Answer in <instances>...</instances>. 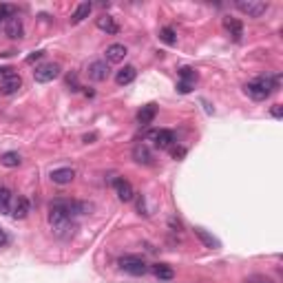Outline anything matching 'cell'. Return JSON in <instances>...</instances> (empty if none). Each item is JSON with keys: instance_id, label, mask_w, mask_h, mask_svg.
Returning <instances> with one entry per match:
<instances>
[{"instance_id": "obj_1", "label": "cell", "mask_w": 283, "mask_h": 283, "mask_svg": "<svg viewBox=\"0 0 283 283\" xmlns=\"http://www.w3.org/2000/svg\"><path fill=\"white\" fill-rule=\"evenodd\" d=\"M49 224L58 239H71L75 234L73 217H69L67 210L62 206H58L56 201H51V206H49Z\"/></svg>"}, {"instance_id": "obj_2", "label": "cell", "mask_w": 283, "mask_h": 283, "mask_svg": "<svg viewBox=\"0 0 283 283\" xmlns=\"http://www.w3.org/2000/svg\"><path fill=\"white\" fill-rule=\"evenodd\" d=\"M279 87H281V75H263V77H257L255 82H248L244 87V91L252 100L261 102V100H268Z\"/></svg>"}, {"instance_id": "obj_3", "label": "cell", "mask_w": 283, "mask_h": 283, "mask_svg": "<svg viewBox=\"0 0 283 283\" xmlns=\"http://www.w3.org/2000/svg\"><path fill=\"white\" fill-rule=\"evenodd\" d=\"M119 268H122L124 272L133 274V276H144L148 272L146 261H144L142 257H135V255H126V257L119 259Z\"/></svg>"}, {"instance_id": "obj_4", "label": "cell", "mask_w": 283, "mask_h": 283, "mask_svg": "<svg viewBox=\"0 0 283 283\" xmlns=\"http://www.w3.org/2000/svg\"><path fill=\"white\" fill-rule=\"evenodd\" d=\"M268 7H270V5L261 3V0H239V3H237V9L241 11V14L250 16V18H261L268 11Z\"/></svg>"}, {"instance_id": "obj_5", "label": "cell", "mask_w": 283, "mask_h": 283, "mask_svg": "<svg viewBox=\"0 0 283 283\" xmlns=\"http://www.w3.org/2000/svg\"><path fill=\"white\" fill-rule=\"evenodd\" d=\"M58 75H60V64H56V62L40 64V67L33 71V77H35V82H40V84H47V82L56 80Z\"/></svg>"}, {"instance_id": "obj_6", "label": "cell", "mask_w": 283, "mask_h": 283, "mask_svg": "<svg viewBox=\"0 0 283 283\" xmlns=\"http://www.w3.org/2000/svg\"><path fill=\"white\" fill-rule=\"evenodd\" d=\"M20 87H22V80L18 73H9L0 80V91H3V95H14L20 91Z\"/></svg>"}, {"instance_id": "obj_7", "label": "cell", "mask_w": 283, "mask_h": 283, "mask_svg": "<svg viewBox=\"0 0 283 283\" xmlns=\"http://www.w3.org/2000/svg\"><path fill=\"white\" fill-rule=\"evenodd\" d=\"M5 33H7V38L11 40H20L22 35H25V27H22V20L18 16H11L7 22H5Z\"/></svg>"}, {"instance_id": "obj_8", "label": "cell", "mask_w": 283, "mask_h": 283, "mask_svg": "<svg viewBox=\"0 0 283 283\" xmlns=\"http://www.w3.org/2000/svg\"><path fill=\"white\" fill-rule=\"evenodd\" d=\"M108 64L104 62V60H95V62H91L89 64V77L91 80H95V82H104L106 77H108Z\"/></svg>"}, {"instance_id": "obj_9", "label": "cell", "mask_w": 283, "mask_h": 283, "mask_svg": "<svg viewBox=\"0 0 283 283\" xmlns=\"http://www.w3.org/2000/svg\"><path fill=\"white\" fill-rule=\"evenodd\" d=\"M150 137H153V142H155L157 148H171L173 144H175V133H173V131H166V129L155 131Z\"/></svg>"}, {"instance_id": "obj_10", "label": "cell", "mask_w": 283, "mask_h": 283, "mask_svg": "<svg viewBox=\"0 0 283 283\" xmlns=\"http://www.w3.org/2000/svg\"><path fill=\"white\" fill-rule=\"evenodd\" d=\"M115 192H117V199L119 201H133V197H135V190H133V186H131L126 179H115Z\"/></svg>"}, {"instance_id": "obj_11", "label": "cell", "mask_w": 283, "mask_h": 283, "mask_svg": "<svg viewBox=\"0 0 283 283\" xmlns=\"http://www.w3.org/2000/svg\"><path fill=\"white\" fill-rule=\"evenodd\" d=\"M75 177V171L73 168H56V171H51V182L58 184V186H67L73 182Z\"/></svg>"}, {"instance_id": "obj_12", "label": "cell", "mask_w": 283, "mask_h": 283, "mask_svg": "<svg viewBox=\"0 0 283 283\" xmlns=\"http://www.w3.org/2000/svg\"><path fill=\"white\" fill-rule=\"evenodd\" d=\"M224 27H226V31L232 35V40L234 42H241V38H244V25L237 20V18H224Z\"/></svg>"}, {"instance_id": "obj_13", "label": "cell", "mask_w": 283, "mask_h": 283, "mask_svg": "<svg viewBox=\"0 0 283 283\" xmlns=\"http://www.w3.org/2000/svg\"><path fill=\"white\" fill-rule=\"evenodd\" d=\"M29 215V199L27 197H16L14 204H11V217L14 219H25Z\"/></svg>"}, {"instance_id": "obj_14", "label": "cell", "mask_w": 283, "mask_h": 283, "mask_svg": "<svg viewBox=\"0 0 283 283\" xmlns=\"http://www.w3.org/2000/svg\"><path fill=\"white\" fill-rule=\"evenodd\" d=\"M133 159L137 161V164L148 166V164H153V153L148 150L146 144H137V146L133 148Z\"/></svg>"}, {"instance_id": "obj_15", "label": "cell", "mask_w": 283, "mask_h": 283, "mask_svg": "<svg viewBox=\"0 0 283 283\" xmlns=\"http://www.w3.org/2000/svg\"><path fill=\"white\" fill-rule=\"evenodd\" d=\"M126 53H129V51H126L124 45H119V42H117V45H111L106 49V62H113V64L122 62V60L126 58Z\"/></svg>"}, {"instance_id": "obj_16", "label": "cell", "mask_w": 283, "mask_h": 283, "mask_svg": "<svg viewBox=\"0 0 283 283\" xmlns=\"http://www.w3.org/2000/svg\"><path fill=\"white\" fill-rule=\"evenodd\" d=\"M155 115H157V108H155V104H146V106L140 108V113H137V122H140L142 126H148L155 119Z\"/></svg>"}, {"instance_id": "obj_17", "label": "cell", "mask_w": 283, "mask_h": 283, "mask_svg": "<svg viewBox=\"0 0 283 283\" xmlns=\"http://www.w3.org/2000/svg\"><path fill=\"white\" fill-rule=\"evenodd\" d=\"M137 77V71L135 67H124V69H119L117 71V75H115V82L119 84V87H126V84H131Z\"/></svg>"}, {"instance_id": "obj_18", "label": "cell", "mask_w": 283, "mask_h": 283, "mask_svg": "<svg viewBox=\"0 0 283 283\" xmlns=\"http://www.w3.org/2000/svg\"><path fill=\"white\" fill-rule=\"evenodd\" d=\"M95 25H98V29H102V31H106V33H117V31H119L117 22L113 20L111 16H100Z\"/></svg>"}, {"instance_id": "obj_19", "label": "cell", "mask_w": 283, "mask_h": 283, "mask_svg": "<svg viewBox=\"0 0 283 283\" xmlns=\"http://www.w3.org/2000/svg\"><path fill=\"white\" fill-rule=\"evenodd\" d=\"M91 9H93V5L91 3H80L75 7V11H73V16H71V22H82L84 18H89V14H91Z\"/></svg>"}, {"instance_id": "obj_20", "label": "cell", "mask_w": 283, "mask_h": 283, "mask_svg": "<svg viewBox=\"0 0 283 283\" xmlns=\"http://www.w3.org/2000/svg\"><path fill=\"white\" fill-rule=\"evenodd\" d=\"M153 274L157 276L159 281H171L175 272H173L171 266H166V263H157V266H153Z\"/></svg>"}, {"instance_id": "obj_21", "label": "cell", "mask_w": 283, "mask_h": 283, "mask_svg": "<svg viewBox=\"0 0 283 283\" xmlns=\"http://www.w3.org/2000/svg\"><path fill=\"white\" fill-rule=\"evenodd\" d=\"M195 234L199 237V241L206 246V248H219V241H217L213 234H208L206 230H204V228H195Z\"/></svg>"}, {"instance_id": "obj_22", "label": "cell", "mask_w": 283, "mask_h": 283, "mask_svg": "<svg viewBox=\"0 0 283 283\" xmlns=\"http://www.w3.org/2000/svg\"><path fill=\"white\" fill-rule=\"evenodd\" d=\"M11 201H14L11 190L5 188V186H0V213H9V210H11Z\"/></svg>"}, {"instance_id": "obj_23", "label": "cell", "mask_w": 283, "mask_h": 283, "mask_svg": "<svg viewBox=\"0 0 283 283\" xmlns=\"http://www.w3.org/2000/svg\"><path fill=\"white\" fill-rule=\"evenodd\" d=\"M20 155L16 153V150H9V153H5L3 157H0V164L3 166H7V168H16V166H20Z\"/></svg>"}, {"instance_id": "obj_24", "label": "cell", "mask_w": 283, "mask_h": 283, "mask_svg": "<svg viewBox=\"0 0 283 283\" xmlns=\"http://www.w3.org/2000/svg\"><path fill=\"white\" fill-rule=\"evenodd\" d=\"M159 38H161V42H166V45H177V35H175V29H171V27H164L159 31Z\"/></svg>"}, {"instance_id": "obj_25", "label": "cell", "mask_w": 283, "mask_h": 283, "mask_svg": "<svg viewBox=\"0 0 283 283\" xmlns=\"http://www.w3.org/2000/svg\"><path fill=\"white\" fill-rule=\"evenodd\" d=\"M11 16H16L14 5H0V22H7Z\"/></svg>"}, {"instance_id": "obj_26", "label": "cell", "mask_w": 283, "mask_h": 283, "mask_svg": "<svg viewBox=\"0 0 283 283\" xmlns=\"http://www.w3.org/2000/svg\"><path fill=\"white\" fill-rule=\"evenodd\" d=\"M179 77L186 82H197V71L190 67H184V69H179Z\"/></svg>"}, {"instance_id": "obj_27", "label": "cell", "mask_w": 283, "mask_h": 283, "mask_svg": "<svg viewBox=\"0 0 283 283\" xmlns=\"http://www.w3.org/2000/svg\"><path fill=\"white\" fill-rule=\"evenodd\" d=\"M192 87H195V82H186V80H182V82L177 84V91H179V93H190Z\"/></svg>"}, {"instance_id": "obj_28", "label": "cell", "mask_w": 283, "mask_h": 283, "mask_svg": "<svg viewBox=\"0 0 283 283\" xmlns=\"http://www.w3.org/2000/svg\"><path fill=\"white\" fill-rule=\"evenodd\" d=\"M67 82H69L71 91H77V89H80V87H77V75H75V73H71V75L67 77Z\"/></svg>"}, {"instance_id": "obj_29", "label": "cell", "mask_w": 283, "mask_h": 283, "mask_svg": "<svg viewBox=\"0 0 283 283\" xmlns=\"http://www.w3.org/2000/svg\"><path fill=\"white\" fill-rule=\"evenodd\" d=\"M9 244V234L3 230V228H0V248H5V246Z\"/></svg>"}, {"instance_id": "obj_30", "label": "cell", "mask_w": 283, "mask_h": 283, "mask_svg": "<svg viewBox=\"0 0 283 283\" xmlns=\"http://www.w3.org/2000/svg\"><path fill=\"white\" fill-rule=\"evenodd\" d=\"M137 210H140L142 215H148L146 213V206H144V197H140V199H137Z\"/></svg>"}, {"instance_id": "obj_31", "label": "cell", "mask_w": 283, "mask_h": 283, "mask_svg": "<svg viewBox=\"0 0 283 283\" xmlns=\"http://www.w3.org/2000/svg\"><path fill=\"white\" fill-rule=\"evenodd\" d=\"M184 155H186V150L184 148H173V157H184Z\"/></svg>"}, {"instance_id": "obj_32", "label": "cell", "mask_w": 283, "mask_h": 283, "mask_svg": "<svg viewBox=\"0 0 283 283\" xmlns=\"http://www.w3.org/2000/svg\"><path fill=\"white\" fill-rule=\"evenodd\" d=\"M246 283H272L270 279H263V276H257V279H250V281H246Z\"/></svg>"}, {"instance_id": "obj_33", "label": "cell", "mask_w": 283, "mask_h": 283, "mask_svg": "<svg viewBox=\"0 0 283 283\" xmlns=\"http://www.w3.org/2000/svg\"><path fill=\"white\" fill-rule=\"evenodd\" d=\"M272 115H274L276 119H281V106H279V104H274V106H272Z\"/></svg>"}, {"instance_id": "obj_34", "label": "cell", "mask_w": 283, "mask_h": 283, "mask_svg": "<svg viewBox=\"0 0 283 283\" xmlns=\"http://www.w3.org/2000/svg\"><path fill=\"white\" fill-rule=\"evenodd\" d=\"M42 53H45V51H35L33 56H29V58H27V62H33V60H38V58H42Z\"/></svg>"}]
</instances>
